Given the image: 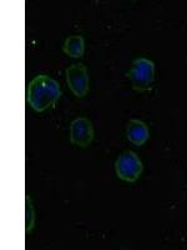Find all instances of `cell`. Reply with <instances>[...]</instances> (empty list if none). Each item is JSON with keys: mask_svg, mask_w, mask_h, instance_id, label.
<instances>
[{"mask_svg": "<svg viewBox=\"0 0 187 250\" xmlns=\"http://www.w3.org/2000/svg\"><path fill=\"white\" fill-rule=\"evenodd\" d=\"M60 97V85L48 75H37L29 84L28 102L37 111H44L55 104Z\"/></svg>", "mask_w": 187, "mask_h": 250, "instance_id": "1", "label": "cell"}, {"mask_svg": "<svg viewBox=\"0 0 187 250\" xmlns=\"http://www.w3.org/2000/svg\"><path fill=\"white\" fill-rule=\"evenodd\" d=\"M129 78L131 80L132 88L135 90H148L152 85L155 80V65L151 60L140 59L133 60L132 68L129 73Z\"/></svg>", "mask_w": 187, "mask_h": 250, "instance_id": "2", "label": "cell"}, {"mask_svg": "<svg viewBox=\"0 0 187 250\" xmlns=\"http://www.w3.org/2000/svg\"><path fill=\"white\" fill-rule=\"evenodd\" d=\"M116 174L120 179L133 183L142 173V163L133 151H125L119 156L115 164Z\"/></svg>", "mask_w": 187, "mask_h": 250, "instance_id": "3", "label": "cell"}, {"mask_svg": "<svg viewBox=\"0 0 187 250\" xmlns=\"http://www.w3.org/2000/svg\"><path fill=\"white\" fill-rule=\"evenodd\" d=\"M66 82L77 98L85 97L89 90L88 69L84 64H74L66 69Z\"/></svg>", "mask_w": 187, "mask_h": 250, "instance_id": "4", "label": "cell"}, {"mask_svg": "<svg viewBox=\"0 0 187 250\" xmlns=\"http://www.w3.org/2000/svg\"><path fill=\"white\" fill-rule=\"evenodd\" d=\"M71 143L80 148H86L94 139V130L90 120L86 118H77L70 125Z\"/></svg>", "mask_w": 187, "mask_h": 250, "instance_id": "5", "label": "cell"}, {"mask_svg": "<svg viewBox=\"0 0 187 250\" xmlns=\"http://www.w3.org/2000/svg\"><path fill=\"white\" fill-rule=\"evenodd\" d=\"M126 135H128V139L132 143L133 145H140L144 144L149 138V129L148 125L142 123L141 120L137 119H131L128 123V126H126Z\"/></svg>", "mask_w": 187, "mask_h": 250, "instance_id": "6", "label": "cell"}, {"mask_svg": "<svg viewBox=\"0 0 187 250\" xmlns=\"http://www.w3.org/2000/svg\"><path fill=\"white\" fill-rule=\"evenodd\" d=\"M85 43L80 35L69 37L64 43V53L71 58H81L84 55Z\"/></svg>", "mask_w": 187, "mask_h": 250, "instance_id": "7", "label": "cell"}, {"mask_svg": "<svg viewBox=\"0 0 187 250\" xmlns=\"http://www.w3.org/2000/svg\"><path fill=\"white\" fill-rule=\"evenodd\" d=\"M33 224H34V210L31 207L30 198L26 196V231L31 230Z\"/></svg>", "mask_w": 187, "mask_h": 250, "instance_id": "8", "label": "cell"}]
</instances>
